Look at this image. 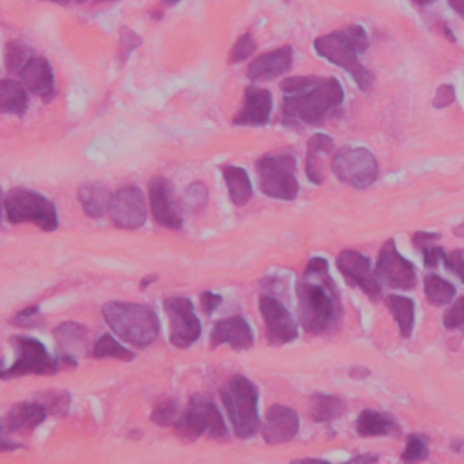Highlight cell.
Segmentation results:
<instances>
[{
  "label": "cell",
  "instance_id": "60d3db41",
  "mask_svg": "<svg viewBox=\"0 0 464 464\" xmlns=\"http://www.w3.org/2000/svg\"><path fill=\"white\" fill-rule=\"evenodd\" d=\"M10 323L19 329H36L44 323V319L40 317V308L36 305H31L20 310L17 316H13Z\"/></svg>",
  "mask_w": 464,
  "mask_h": 464
},
{
  "label": "cell",
  "instance_id": "ba28073f",
  "mask_svg": "<svg viewBox=\"0 0 464 464\" xmlns=\"http://www.w3.org/2000/svg\"><path fill=\"white\" fill-rule=\"evenodd\" d=\"M258 183L265 196L292 202L300 193L296 178V160L292 155H265L256 164Z\"/></svg>",
  "mask_w": 464,
  "mask_h": 464
},
{
  "label": "cell",
  "instance_id": "4fadbf2b",
  "mask_svg": "<svg viewBox=\"0 0 464 464\" xmlns=\"http://www.w3.org/2000/svg\"><path fill=\"white\" fill-rule=\"evenodd\" d=\"M260 312L265 323V336L268 345L284 347L298 338V324L289 308L274 296L260 298Z\"/></svg>",
  "mask_w": 464,
  "mask_h": 464
},
{
  "label": "cell",
  "instance_id": "7dc6e473",
  "mask_svg": "<svg viewBox=\"0 0 464 464\" xmlns=\"http://www.w3.org/2000/svg\"><path fill=\"white\" fill-rule=\"evenodd\" d=\"M448 4H450L460 17H464V0H448Z\"/></svg>",
  "mask_w": 464,
  "mask_h": 464
},
{
  "label": "cell",
  "instance_id": "d590c367",
  "mask_svg": "<svg viewBox=\"0 0 464 464\" xmlns=\"http://www.w3.org/2000/svg\"><path fill=\"white\" fill-rule=\"evenodd\" d=\"M180 417V406L176 399H164L160 401L153 413H151V421L158 427H174Z\"/></svg>",
  "mask_w": 464,
  "mask_h": 464
},
{
  "label": "cell",
  "instance_id": "9a60e30c",
  "mask_svg": "<svg viewBox=\"0 0 464 464\" xmlns=\"http://www.w3.org/2000/svg\"><path fill=\"white\" fill-rule=\"evenodd\" d=\"M109 218L118 228H140L148 220V205L142 191L138 188H132V185L118 189V193L113 195L111 200Z\"/></svg>",
  "mask_w": 464,
  "mask_h": 464
},
{
  "label": "cell",
  "instance_id": "9c48e42d",
  "mask_svg": "<svg viewBox=\"0 0 464 464\" xmlns=\"http://www.w3.org/2000/svg\"><path fill=\"white\" fill-rule=\"evenodd\" d=\"M336 178L354 189H368L380 178L376 156L364 148H343L332 158Z\"/></svg>",
  "mask_w": 464,
  "mask_h": 464
},
{
  "label": "cell",
  "instance_id": "c3c4849f",
  "mask_svg": "<svg viewBox=\"0 0 464 464\" xmlns=\"http://www.w3.org/2000/svg\"><path fill=\"white\" fill-rule=\"evenodd\" d=\"M291 464H332V462L323 460V459H303V460H294Z\"/></svg>",
  "mask_w": 464,
  "mask_h": 464
},
{
  "label": "cell",
  "instance_id": "cb8c5ba5",
  "mask_svg": "<svg viewBox=\"0 0 464 464\" xmlns=\"http://www.w3.org/2000/svg\"><path fill=\"white\" fill-rule=\"evenodd\" d=\"M53 336L62 352V361H68L75 366L76 357L82 356L87 348V340H89L87 329L80 323L66 321V323L59 324Z\"/></svg>",
  "mask_w": 464,
  "mask_h": 464
},
{
  "label": "cell",
  "instance_id": "2e32d148",
  "mask_svg": "<svg viewBox=\"0 0 464 464\" xmlns=\"http://www.w3.org/2000/svg\"><path fill=\"white\" fill-rule=\"evenodd\" d=\"M149 204H151L153 218L158 225L172 230L181 228L183 220L174 200L172 185L167 178L155 176L149 181Z\"/></svg>",
  "mask_w": 464,
  "mask_h": 464
},
{
  "label": "cell",
  "instance_id": "db71d44e",
  "mask_svg": "<svg viewBox=\"0 0 464 464\" xmlns=\"http://www.w3.org/2000/svg\"><path fill=\"white\" fill-rule=\"evenodd\" d=\"M3 372H4V370H3V361H0V376H3Z\"/></svg>",
  "mask_w": 464,
  "mask_h": 464
},
{
  "label": "cell",
  "instance_id": "9f6ffc18",
  "mask_svg": "<svg viewBox=\"0 0 464 464\" xmlns=\"http://www.w3.org/2000/svg\"><path fill=\"white\" fill-rule=\"evenodd\" d=\"M78 3H85V0H78Z\"/></svg>",
  "mask_w": 464,
  "mask_h": 464
},
{
  "label": "cell",
  "instance_id": "ee69618b",
  "mask_svg": "<svg viewBox=\"0 0 464 464\" xmlns=\"http://www.w3.org/2000/svg\"><path fill=\"white\" fill-rule=\"evenodd\" d=\"M453 102H455V89H453V85H448V84L441 85L437 89V92H436V97H434V108L443 109V108L452 106Z\"/></svg>",
  "mask_w": 464,
  "mask_h": 464
},
{
  "label": "cell",
  "instance_id": "d6a6232c",
  "mask_svg": "<svg viewBox=\"0 0 464 464\" xmlns=\"http://www.w3.org/2000/svg\"><path fill=\"white\" fill-rule=\"evenodd\" d=\"M437 240H439V235H434V232H423V230L415 232L413 245L423 252L427 267H437V263L441 260H444L443 247L436 245Z\"/></svg>",
  "mask_w": 464,
  "mask_h": 464
},
{
  "label": "cell",
  "instance_id": "bcb514c9",
  "mask_svg": "<svg viewBox=\"0 0 464 464\" xmlns=\"http://www.w3.org/2000/svg\"><path fill=\"white\" fill-rule=\"evenodd\" d=\"M19 448H20V443H15L10 437V432L6 430L4 421H0V452H13Z\"/></svg>",
  "mask_w": 464,
  "mask_h": 464
},
{
  "label": "cell",
  "instance_id": "f6af8a7d",
  "mask_svg": "<svg viewBox=\"0 0 464 464\" xmlns=\"http://www.w3.org/2000/svg\"><path fill=\"white\" fill-rule=\"evenodd\" d=\"M221 301H223V298L216 292H211V291L202 292V296H200V305H202V308L207 316L214 314V310L221 305Z\"/></svg>",
  "mask_w": 464,
  "mask_h": 464
},
{
  "label": "cell",
  "instance_id": "f1b7e54d",
  "mask_svg": "<svg viewBox=\"0 0 464 464\" xmlns=\"http://www.w3.org/2000/svg\"><path fill=\"white\" fill-rule=\"evenodd\" d=\"M345 413V403L331 394H314L310 399V417L316 423H331Z\"/></svg>",
  "mask_w": 464,
  "mask_h": 464
},
{
  "label": "cell",
  "instance_id": "816d5d0a",
  "mask_svg": "<svg viewBox=\"0 0 464 464\" xmlns=\"http://www.w3.org/2000/svg\"><path fill=\"white\" fill-rule=\"evenodd\" d=\"M164 3H165V4H176L178 0H164Z\"/></svg>",
  "mask_w": 464,
  "mask_h": 464
},
{
  "label": "cell",
  "instance_id": "484cf974",
  "mask_svg": "<svg viewBox=\"0 0 464 464\" xmlns=\"http://www.w3.org/2000/svg\"><path fill=\"white\" fill-rule=\"evenodd\" d=\"M356 430L361 437H381L397 434L399 427L390 415L376 410H363L356 421Z\"/></svg>",
  "mask_w": 464,
  "mask_h": 464
},
{
  "label": "cell",
  "instance_id": "1f68e13d",
  "mask_svg": "<svg viewBox=\"0 0 464 464\" xmlns=\"http://www.w3.org/2000/svg\"><path fill=\"white\" fill-rule=\"evenodd\" d=\"M92 357L97 359H118L124 363H129L134 359V354L127 348H124V345H120L113 336L104 334L95 347H92Z\"/></svg>",
  "mask_w": 464,
  "mask_h": 464
},
{
  "label": "cell",
  "instance_id": "7bdbcfd3",
  "mask_svg": "<svg viewBox=\"0 0 464 464\" xmlns=\"http://www.w3.org/2000/svg\"><path fill=\"white\" fill-rule=\"evenodd\" d=\"M444 265L450 272H453L459 280L464 284V249L453 251L450 254H444Z\"/></svg>",
  "mask_w": 464,
  "mask_h": 464
},
{
  "label": "cell",
  "instance_id": "4dcf8cb0",
  "mask_svg": "<svg viewBox=\"0 0 464 464\" xmlns=\"http://www.w3.org/2000/svg\"><path fill=\"white\" fill-rule=\"evenodd\" d=\"M425 294L430 303L443 307V305H448L455 298V287L450 282H446L444 277L428 274L425 277Z\"/></svg>",
  "mask_w": 464,
  "mask_h": 464
},
{
  "label": "cell",
  "instance_id": "603a6c76",
  "mask_svg": "<svg viewBox=\"0 0 464 464\" xmlns=\"http://www.w3.org/2000/svg\"><path fill=\"white\" fill-rule=\"evenodd\" d=\"M50 412L45 410L38 401L35 403H19L10 408L4 417V427L10 434H31L36 427H40Z\"/></svg>",
  "mask_w": 464,
  "mask_h": 464
},
{
  "label": "cell",
  "instance_id": "5bb4252c",
  "mask_svg": "<svg viewBox=\"0 0 464 464\" xmlns=\"http://www.w3.org/2000/svg\"><path fill=\"white\" fill-rule=\"evenodd\" d=\"M336 265H338V270L345 276V280L350 287L361 289L372 301H378L381 298V294H383L381 284L376 277V272H372L370 260L366 256H363L357 251L347 249V251L340 252Z\"/></svg>",
  "mask_w": 464,
  "mask_h": 464
},
{
  "label": "cell",
  "instance_id": "7c38bea8",
  "mask_svg": "<svg viewBox=\"0 0 464 464\" xmlns=\"http://www.w3.org/2000/svg\"><path fill=\"white\" fill-rule=\"evenodd\" d=\"M374 272L380 284L394 291H410L417 285L413 265L399 254L394 240H388L383 245Z\"/></svg>",
  "mask_w": 464,
  "mask_h": 464
},
{
  "label": "cell",
  "instance_id": "7a4b0ae2",
  "mask_svg": "<svg viewBox=\"0 0 464 464\" xmlns=\"http://www.w3.org/2000/svg\"><path fill=\"white\" fill-rule=\"evenodd\" d=\"M282 91L285 92L282 113L291 125H321L324 116L338 111L345 100L336 78L292 76L282 82Z\"/></svg>",
  "mask_w": 464,
  "mask_h": 464
},
{
  "label": "cell",
  "instance_id": "30bf717a",
  "mask_svg": "<svg viewBox=\"0 0 464 464\" xmlns=\"http://www.w3.org/2000/svg\"><path fill=\"white\" fill-rule=\"evenodd\" d=\"M13 345L17 350V359L12 368L4 370L0 380H13L24 376H50L59 370V363L38 340L17 336L13 338Z\"/></svg>",
  "mask_w": 464,
  "mask_h": 464
},
{
  "label": "cell",
  "instance_id": "7402d4cb",
  "mask_svg": "<svg viewBox=\"0 0 464 464\" xmlns=\"http://www.w3.org/2000/svg\"><path fill=\"white\" fill-rule=\"evenodd\" d=\"M292 48L291 45H284L280 50H274L268 53H263L256 57L249 68H247V76L252 82H267L274 80L277 76H282L287 73L292 66Z\"/></svg>",
  "mask_w": 464,
  "mask_h": 464
},
{
  "label": "cell",
  "instance_id": "8fae6325",
  "mask_svg": "<svg viewBox=\"0 0 464 464\" xmlns=\"http://www.w3.org/2000/svg\"><path fill=\"white\" fill-rule=\"evenodd\" d=\"M169 317V340L176 348H189L200 340L202 323L196 317L195 305L188 298H167L164 301Z\"/></svg>",
  "mask_w": 464,
  "mask_h": 464
},
{
  "label": "cell",
  "instance_id": "ffe728a7",
  "mask_svg": "<svg viewBox=\"0 0 464 464\" xmlns=\"http://www.w3.org/2000/svg\"><path fill=\"white\" fill-rule=\"evenodd\" d=\"M270 113H272L270 91L258 85H249L244 92V108L236 113L232 124L260 127L270 120Z\"/></svg>",
  "mask_w": 464,
  "mask_h": 464
},
{
  "label": "cell",
  "instance_id": "ab89813d",
  "mask_svg": "<svg viewBox=\"0 0 464 464\" xmlns=\"http://www.w3.org/2000/svg\"><path fill=\"white\" fill-rule=\"evenodd\" d=\"M443 323L448 331H459L464 334V296L450 305L443 316Z\"/></svg>",
  "mask_w": 464,
  "mask_h": 464
},
{
  "label": "cell",
  "instance_id": "83f0119b",
  "mask_svg": "<svg viewBox=\"0 0 464 464\" xmlns=\"http://www.w3.org/2000/svg\"><path fill=\"white\" fill-rule=\"evenodd\" d=\"M223 180L227 183L228 196L232 204L244 207L251 202L252 198V183L245 169L236 167V165H227L223 167Z\"/></svg>",
  "mask_w": 464,
  "mask_h": 464
},
{
  "label": "cell",
  "instance_id": "3957f363",
  "mask_svg": "<svg viewBox=\"0 0 464 464\" xmlns=\"http://www.w3.org/2000/svg\"><path fill=\"white\" fill-rule=\"evenodd\" d=\"M368 35L361 26H348L336 33L316 38L314 50L323 59L348 71L361 91H370L374 85V75L357 59L368 50Z\"/></svg>",
  "mask_w": 464,
  "mask_h": 464
},
{
  "label": "cell",
  "instance_id": "836d02e7",
  "mask_svg": "<svg viewBox=\"0 0 464 464\" xmlns=\"http://www.w3.org/2000/svg\"><path fill=\"white\" fill-rule=\"evenodd\" d=\"M31 52L22 42H8L4 48V66L10 73H20L22 68L29 62Z\"/></svg>",
  "mask_w": 464,
  "mask_h": 464
},
{
  "label": "cell",
  "instance_id": "f546056e",
  "mask_svg": "<svg viewBox=\"0 0 464 464\" xmlns=\"http://www.w3.org/2000/svg\"><path fill=\"white\" fill-rule=\"evenodd\" d=\"M387 308L399 324V331L403 338H410L413 331V321H415V307L410 298L390 294L387 300Z\"/></svg>",
  "mask_w": 464,
  "mask_h": 464
},
{
  "label": "cell",
  "instance_id": "6da1fadb",
  "mask_svg": "<svg viewBox=\"0 0 464 464\" xmlns=\"http://www.w3.org/2000/svg\"><path fill=\"white\" fill-rule=\"evenodd\" d=\"M298 317L305 332L319 336L332 332L343 319L340 292L329 276V263L324 258H312L300 277Z\"/></svg>",
  "mask_w": 464,
  "mask_h": 464
},
{
  "label": "cell",
  "instance_id": "8d00e7d4",
  "mask_svg": "<svg viewBox=\"0 0 464 464\" xmlns=\"http://www.w3.org/2000/svg\"><path fill=\"white\" fill-rule=\"evenodd\" d=\"M185 207H188L191 212H202L207 204H209V189L207 185L202 181H195L191 183L188 191H185V198H183Z\"/></svg>",
  "mask_w": 464,
  "mask_h": 464
},
{
  "label": "cell",
  "instance_id": "e575fe53",
  "mask_svg": "<svg viewBox=\"0 0 464 464\" xmlns=\"http://www.w3.org/2000/svg\"><path fill=\"white\" fill-rule=\"evenodd\" d=\"M430 455L428 452V443H427V437L420 436V434H412L408 436L406 439V446L401 453V460L404 464H417L421 460H427Z\"/></svg>",
  "mask_w": 464,
  "mask_h": 464
},
{
  "label": "cell",
  "instance_id": "ac0fdd59",
  "mask_svg": "<svg viewBox=\"0 0 464 464\" xmlns=\"http://www.w3.org/2000/svg\"><path fill=\"white\" fill-rule=\"evenodd\" d=\"M228 345L235 350H249L254 345V332L242 316L225 317L214 323L211 332V348Z\"/></svg>",
  "mask_w": 464,
  "mask_h": 464
},
{
  "label": "cell",
  "instance_id": "8992f818",
  "mask_svg": "<svg viewBox=\"0 0 464 464\" xmlns=\"http://www.w3.org/2000/svg\"><path fill=\"white\" fill-rule=\"evenodd\" d=\"M174 434L180 441L191 443L207 434L211 439H228V430L218 406L212 401L193 397L174 425Z\"/></svg>",
  "mask_w": 464,
  "mask_h": 464
},
{
  "label": "cell",
  "instance_id": "d6986e66",
  "mask_svg": "<svg viewBox=\"0 0 464 464\" xmlns=\"http://www.w3.org/2000/svg\"><path fill=\"white\" fill-rule=\"evenodd\" d=\"M19 75L22 78V85L26 87V91L33 92L35 97L42 99L44 102H50L52 99H55L57 95L55 75L48 59L31 57Z\"/></svg>",
  "mask_w": 464,
  "mask_h": 464
},
{
  "label": "cell",
  "instance_id": "5b68a950",
  "mask_svg": "<svg viewBox=\"0 0 464 464\" xmlns=\"http://www.w3.org/2000/svg\"><path fill=\"white\" fill-rule=\"evenodd\" d=\"M221 401L236 437H254L260 430L256 385L245 376H232L221 387Z\"/></svg>",
  "mask_w": 464,
  "mask_h": 464
},
{
  "label": "cell",
  "instance_id": "e0dca14e",
  "mask_svg": "<svg viewBox=\"0 0 464 464\" xmlns=\"http://www.w3.org/2000/svg\"><path fill=\"white\" fill-rule=\"evenodd\" d=\"M300 432L298 413L284 404H274L267 410L261 436L268 444H284L292 441Z\"/></svg>",
  "mask_w": 464,
  "mask_h": 464
},
{
  "label": "cell",
  "instance_id": "277c9868",
  "mask_svg": "<svg viewBox=\"0 0 464 464\" xmlns=\"http://www.w3.org/2000/svg\"><path fill=\"white\" fill-rule=\"evenodd\" d=\"M102 316L120 340L136 348L153 345L160 334L158 316L148 305L111 301L102 307Z\"/></svg>",
  "mask_w": 464,
  "mask_h": 464
},
{
  "label": "cell",
  "instance_id": "11a10c76",
  "mask_svg": "<svg viewBox=\"0 0 464 464\" xmlns=\"http://www.w3.org/2000/svg\"><path fill=\"white\" fill-rule=\"evenodd\" d=\"M100 3H115V0H100Z\"/></svg>",
  "mask_w": 464,
  "mask_h": 464
},
{
  "label": "cell",
  "instance_id": "d4e9b609",
  "mask_svg": "<svg viewBox=\"0 0 464 464\" xmlns=\"http://www.w3.org/2000/svg\"><path fill=\"white\" fill-rule=\"evenodd\" d=\"M78 202L84 212L91 218H102L109 212L113 195L102 183H87L78 189Z\"/></svg>",
  "mask_w": 464,
  "mask_h": 464
},
{
  "label": "cell",
  "instance_id": "74e56055",
  "mask_svg": "<svg viewBox=\"0 0 464 464\" xmlns=\"http://www.w3.org/2000/svg\"><path fill=\"white\" fill-rule=\"evenodd\" d=\"M38 403L53 415H62L69 408V394L62 390H48L38 396Z\"/></svg>",
  "mask_w": 464,
  "mask_h": 464
},
{
  "label": "cell",
  "instance_id": "f5cc1de1",
  "mask_svg": "<svg viewBox=\"0 0 464 464\" xmlns=\"http://www.w3.org/2000/svg\"><path fill=\"white\" fill-rule=\"evenodd\" d=\"M52 3H59V4H64V3H68V0H52Z\"/></svg>",
  "mask_w": 464,
  "mask_h": 464
},
{
  "label": "cell",
  "instance_id": "44dd1931",
  "mask_svg": "<svg viewBox=\"0 0 464 464\" xmlns=\"http://www.w3.org/2000/svg\"><path fill=\"white\" fill-rule=\"evenodd\" d=\"M334 158V140L331 136L316 132L310 136L307 144V160H305V172L307 178L319 185L327 178V165L332 164Z\"/></svg>",
  "mask_w": 464,
  "mask_h": 464
},
{
  "label": "cell",
  "instance_id": "52a82bcc",
  "mask_svg": "<svg viewBox=\"0 0 464 464\" xmlns=\"http://www.w3.org/2000/svg\"><path fill=\"white\" fill-rule=\"evenodd\" d=\"M4 214L10 223H33L44 232H53L59 227L53 202L24 188L10 189L4 195Z\"/></svg>",
  "mask_w": 464,
  "mask_h": 464
},
{
  "label": "cell",
  "instance_id": "f35d334b",
  "mask_svg": "<svg viewBox=\"0 0 464 464\" xmlns=\"http://www.w3.org/2000/svg\"><path fill=\"white\" fill-rule=\"evenodd\" d=\"M256 52V40L252 38L251 33H244L236 42L235 45H232V50L228 53V62L230 64H240L247 59H251Z\"/></svg>",
  "mask_w": 464,
  "mask_h": 464
},
{
  "label": "cell",
  "instance_id": "681fc988",
  "mask_svg": "<svg viewBox=\"0 0 464 464\" xmlns=\"http://www.w3.org/2000/svg\"><path fill=\"white\" fill-rule=\"evenodd\" d=\"M3 220H4V193L3 188H0V225H3Z\"/></svg>",
  "mask_w": 464,
  "mask_h": 464
},
{
  "label": "cell",
  "instance_id": "b9f144b4",
  "mask_svg": "<svg viewBox=\"0 0 464 464\" xmlns=\"http://www.w3.org/2000/svg\"><path fill=\"white\" fill-rule=\"evenodd\" d=\"M142 38L138 36L134 31H131L129 28H122L120 31V60L125 62L127 57L140 45Z\"/></svg>",
  "mask_w": 464,
  "mask_h": 464
},
{
  "label": "cell",
  "instance_id": "4316f807",
  "mask_svg": "<svg viewBox=\"0 0 464 464\" xmlns=\"http://www.w3.org/2000/svg\"><path fill=\"white\" fill-rule=\"evenodd\" d=\"M29 97L22 84L6 78L0 80V115L22 116L28 111Z\"/></svg>",
  "mask_w": 464,
  "mask_h": 464
},
{
  "label": "cell",
  "instance_id": "f907efd6",
  "mask_svg": "<svg viewBox=\"0 0 464 464\" xmlns=\"http://www.w3.org/2000/svg\"><path fill=\"white\" fill-rule=\"evenodd\" d=\"M413 4H417V6H428V4H432L434 0H412Z\"/></svg>",
  "mask_w": 464,
  "mask_h": 464
}]
</instances>
